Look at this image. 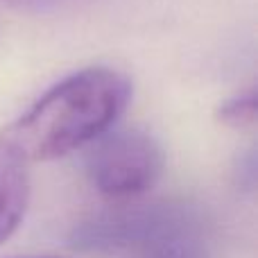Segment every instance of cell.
Returning <instances> with one entry per match:
<instances>
[{"label": "cell", "instance_id": "cell-1", "mask_svg": "<svg viewBox=\"0 0 258 258\" xmlns=\"http://www.w3.org/2000/svg\"><path fill=\"white\" fill-rule=\"evenodd\" d=\"M129 98L132 82L120 71L73 73L0 132V150L25 165L66 156L109 132Z\"/></svg>", "mask_w": 258, "mask_h": 258}, {"label": "cell", "instance_id": "cell-2", "mask_svg": "<svg viewBox=\"0 0 258 258\" xmlns=\"http://www.w3.org/2000/svg\"><path fill=\"white\" fill-rule=\"evenodd\" d=\"M77 249H132L138 258H209L200 218L183 204H152L109 211L73 236Z\"/></svg>", "mask_w": 258, "mask_h": 258}, {"label": "cell", "instance_id": "cell-3", "mask_svg": "<svg viewBox=\"0 0 258 258\" xmlns=\"http://www.w3.org/2000/svg\"><path fill=\"white\" fill-rule=\"evenodd\" d=\"M165 154L159 141L143 129L104 132L86 156V174L93 188L111 200L147 192L163 174Z\"/></svg>", "mask_w": 258, "mask_h": 258}, {"label": "cell", "instance_id": "cell-4", "mask_svg": "<svg viewBox=\"0 0 258 258\" xmlns=\"http://www.w3.org/2000/svg\"><path fill=\"white\" fill-rule=\"evenodd\" d=\"M30 200L25 163L0 150V245L18 229Z\"/></svg>", "mask_w": 258, "mask_h": 258}, {"label": "cell", "instance_id": "cell-5", "mask_svg": "<svg viewBox=\"0 0 258 258\" xmlns=\"http://www.w3.org/2000/svg\"><path fill=\"white\" fill-rule=\"evenodd\" d=\"M258 102L254 95H238V98L224 100L215 111V120L231 129H249L256 122Z\"/></svg>", "mask_w": 258, "mask_h": 258}, {"label": "cell", "instance_id": "cell-6", "mask_svg": "<svg viewBox=\"0 0 258 258\" xmlns=\"http://www.w3.org/2000/svg\"><path fill=\"white\" fill-rule=\"evenodd\" d=\"M5 3L18 9H27V12H45V9H52L61 3H68V0H5Z\"/></svg>", "mask_w": 258, "mask_h": 258}, {"label": "cell", "instance_id": "cell-7", "mask_svg": "<svg viewBox=\"0 0 258 258\" xmlns=\"http://www.w3.org/2000/svg\"><path fill=\"white\" fill-rule=\"evenodd\" d=\"M16 258H57V256H16Z\"/></svg>", "mask_w": 258, "mask_h": 258}]
</instances>
